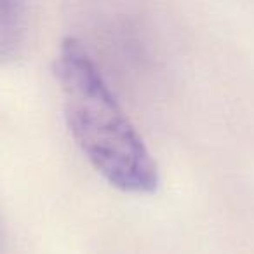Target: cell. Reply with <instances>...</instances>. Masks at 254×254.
<instances>
[{
  "mask_svg": "<svg viewBox=\"0 0 254 254\" xmlns=\"http://www.w3.org/2000/svg\"><path fill=\"white\" fill-rule=\"evenodd\" d=\"M54 73L63 94L66 124L92 167L122 191L155 190V160L80 40H63Z\"/></svg>",
  "mask_w": 254,
  "mask_h": 254,
  "instance_id": "1",
  "label": "cell"
},
{
  "mask_svg": "<svg viewBox=\"0 0 254 254\" xmlns=\"http://www.w3.org/2000/svg\"><path fill=\"white\" fill-rule=\"evenodd\" d=\"M28 5L0 2V63L14 61L28 39Z\"/></svg>",
  "mask_w": 254,
  "mask_h": 254,
  "instance_id": "2",
  "label": "cell"
}]
</instances>
